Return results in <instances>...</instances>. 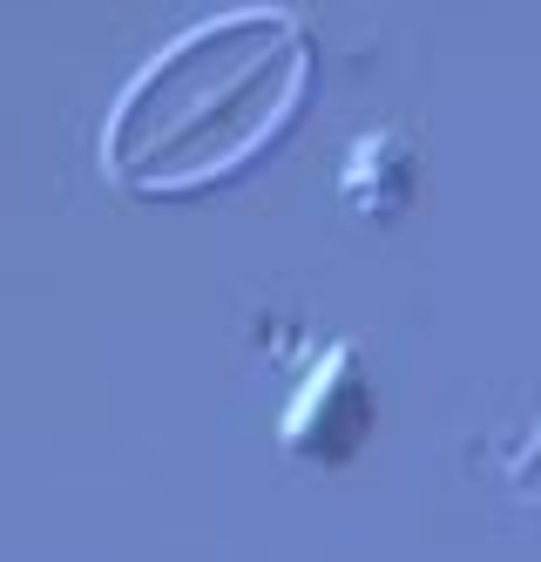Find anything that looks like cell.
<instances>
[{"mask_svg": "<svg viewBox=\"0 0 541 562\" xmlns=\"http://www.w3.org/2000/svg\"><path fill=\"white\" fill-rule=\"evenodd\" d=\"M312 89V34L291 8H230L162 42L102 130V164L122 190L183 196L237 177L284 136Z\"/></svg>", "mask_w": 541, "mask_h": 562, "instance_id": "obj_1", "label": "cell"}]
</instances>
